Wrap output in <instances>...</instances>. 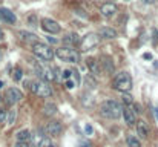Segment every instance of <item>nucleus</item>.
Instances as JSON below:
<instances>
[{
	"label": "nucleus",
	"instance_id": "obj_34",
	"mask_svg": "<svg viewBox=\"0 0 158 147\" xmlns=\"http://www.w3.org/2000/svg\"><path fill=\"white\" fill-rule=\"evenodd\" d=\"M15 147H31V146H29V143H17Z\"/></svg>",
	"mask_w": 158,
	"mask_h": 147
},
{
	"label": "nucleus",
	"instance_id": "obj_24",
	"mask_svg": "<svg viewBox=\"0 0 158 147\" xmlns=\"http://www.w3.org/2000/svg\"><path fill=\"white\" fill-rule=\"evenodd\" d=\"M15 118H17V113H15V110H14V109H12V110H9V112L6 113V123H8L9 126H12V124H14Z\"/></svg>",
	"mask_w": 158,
	"mask_h": 147
},
{
	"label": "nucleus",
	"instance_id": "obj_4",
	"mask_svg": "<svg viewBox=\"0 0 158 147\" xmlns=\"http://www.w3.org/2000/svg\"><path fill=\"white\" fill-rule=\"evenodd\" d=\"M55 55L61 60V61H68V63H78L80 61V52L77 49H72L69 46H63L55 51Z\"/></svg>",
	"mask_w": 158,
	"mask_h": 147
},
{
	"label": "nucleus",
	"instance_id": "obj_7",
	"mask_svg": "<svg viewBox=\"0 0 158 147\" xmlns=\"http://www.w3.org/2000/svg\"><path fill=\"white\" fill-rule=\"evenodd\" d=\"M35 71H37V74L40 75V78L42 80H45V81H54L55 80V69L51 67V66H35Z\"/></svg>",
	"mask_w": 158,
	"mask_h": 147
},
{
	"label": "nucleus",
	"instance_id": "obj_22",
	"mask_svg": "<svg viewBox=\"0 0 158 147\" xmlns=\"http://www.w3.org/2000/svg\"><path fill=\"white\" fill-rule=\"evenodd\" d=\"M43 113L46 115V116H52L57 113V106L54 104V103H46L45 106H43Z\"/></svg>",
	"mask_w": 158,
	"mask_h": 147
},
{
	"label": "nucleus",
	"instance_id": "obj_8",
	"mask_svg": "<svg viewBox=\"0 0 158 147\" xmlns=\"http://www.w3.org/2000/svg\"><path fill=\"white\" fill-rule=\"evenodd\" d=\"M42 25V29L45 31V32H48V34H58L60 31H61V28H60V25L52 20V18H42V22H40Z\"/></svg>",
	"mask_w": 158,
	"mask_h": 147
},
{
	"label": "nucleus",
	"instance_id": "obj_19",
	"mask_svg": "<svg viewBox=\"0 0 158 147\" xmlns=\"http://www.w3.org/2000/svg\"><path fill=\"white\" fill-rule=\"evenodd\" d=\"M86 64H88L89 71H91L94 75H98V74H100V64H98V61H97L95 58H88V60H86Z\"/></svg>",
	"mask_w": 158,
	"mask_h": 147
},
{
	"label": "nucleus",
	"instance_id": "obj_28",
	"mask_svg": "<svg viewBox=\"0 0 158 147\" xmlns=\"http://www.w3.org/2000/svg\"><path fill=\"white\" fill-rule=\"evenodd\" d=\"M6 121V110L3 107H0V124Z\"/></svg>",
	"mask_w": 158,
	"mask_h": 147
},
{
	"label": "nucleus",
	"instance_id": "obj_43",
	"mask_svg": "<svg viewBox=\"0 0 158 147\" xmlns=\"http://www.w3.org/2000/svg\"><path fill=\"white\" fill-rule=\"evenodd\" d=\"M14 147H15V146H14Z\"/></svg>",
	"mask_w": 158,
	"mask_h": 147
},
{
	"label": "nucleus",
	"instance_id": "obj_37",
	"mask_svg": "<svg viewBox=\"0 0 158 147\" xmlns=\"http://www.w3.org/2000/svg\"><path fill=\"white\" fill-rule=\"evenodd\" d=\"M154 115H155V118H157V121H158V107L154 109Z\"/></svg>",
	"mask_w": 158,
	"mask_h": 147
},
{
	"label": "nucleus",
	"instance_id": "obj_32",
	"mask_svg": "<svg viewBox=\"0 0 158 147\" xmlns=\"http://www.w3.org/2000/svg\"><path fill=\"white\" fill-rule=\"evenodd\" d=\"M29 23H31V26H37V25H35V15H34V14L29 17Z\"/></svg>",
	"mask_w": 158,
	"mask_h": 147
},
{
	"label": "nucleus",
	"instance_id": "obj_2",
	"mask_svg": "<svg viewBox=\"0 0 158 147\" xmlns=\"http://www.w3.org/2000/svg\"><path fill=\"white\" fill-rule=\"evenodd\" d=\"M112 88H114L115 91L121 92V94L129 92V91L132 89V78H131V75H129L127 72H120V74H117L115 78H114Z\"/></svg>",
	"mask_w": 158,
	"mask_h": 147
},
{
	"label": "nucleus",
	"instance_id": "obj_15",
	"mask_svg": "<svg viewBox=\"0 0 158 147\" xmlns=\"http://www.w3.org/2000/svg\"><path fill=\"white\" fill-rule=\"evenodd\" d=\"M137 135L143 140H146L149 137V126L146 121H143V120L137 121Z\"/></svg>",
	"mask_w": 158,
	"mask_h": 147
},
{
	"label": "nucleus",
	"instance_id": "obj_23",
	"mask_svg": "<svg viewBox=\"0 0 158 147\" xmlns=\"http://www.w3.org/2000/svg\"><path fill=\"white\" fill-rule=\"evenodd\" d=\"M126 143H127V147H141L140 140H138L137 137H132V135H129V137L126 138Z\"/></svg>",
	"mask_w": 158,
	"mask_h": 147
},
{
	"label": "nucleus",
	"instance_id": "obj_27",
	"mask_svg": "<svg viewBox=\"0 0 158 147\" xmlns=\"http://www.w3.org/2000/svg\"><path fill=\"white\" fill-rule=\"evenodd\" d=\"M72 78H74L75 86H78L80 84V74H78V71H72Z\"/></svg>",
	"mask_w": 158,
	"mask_h": 147
},
{
	"label": "nucleus",
	"instance_id": "obj_41",
	"mask_svg": "<svg viewBox=\"0 0 158 147\" xmlns=\"http://www.w3.org/2000/svg\"><path fill=\"white\" fill-rule=\"evenodd\" d=\"M0 107H2V98H0Z\"/></svg>",
	"mask_w": 158,
	"mask_h": 147
},
{
	"label": "nucleus",
	"instance_id": "obj_12",
	"mask_svg": "<svg viewBox=\"0 0 158 147\" xmlns=\"http://www.w3.org/2000/svg\"><path fill=\"white\" fill-rule=\"evenodd\" d=\"M0 22H3V23H6V25H14V23L17 22V17H15V14H14L11 9H8V8H0Z\"/></svg>",
	"mask_w": 158,
	"mask_h": 147
},
{
	"label": "nucleus",
	"instance_id": "obj_42",
	"mask_svg": "<svg viewBox=\"0 0 158 147\" xmlns=\"http://www.w3.org/2000/svg\"><path fill=\"white\" fill-rule=\"evenodd\" d=\"M126 2H129V0H126Z\"/></svg>",
	"mask_w": 158,
	"mask_h": 147
},
{
	"label": "nucleus",
	"instance_id": "obj_26",
	"mask_svg": "<svg viewBox=\"0 0 158 147\" xmlns=\"http://www.w3.org/2000/svg\"><path fill=\"white\" fill-rule=\"evenodd\" d=\"M121 101H123L124 104H132V97H131L127 92H124V94L121 95Z\"/></svg>",
	"mask_w": 158,
	"mask_h": 147
},
{
	"label": "nucleus",
	"instance_id": "obj_39",
	"mask_svg": "<svg viewBox=\"0 0 158 147\" xmlns=\"http://www.w3.org/2000/svg\"><path fill=\"white\" fill-rule=\"evenodd\" d=\"M2 39H3V31L0 29V40H2Z\"/></svg>",
	"mask_w": 158,
	"mask_h": 147
},
{
	"label": "nucleus",
	"instance_id": "obj_20",
	"mask_svg": "<svg viewBox=\"0 0 158 147\" xmlns=\"http://www.w3.org/2000/svg\"><path fill=\"white\" fill-rule=\"evenodd\" d=\"M63 42L68 43V45H80V43H81V39H80L75 32H71V34H68V35L63 39Z\"/></svg>",
	"mask_w": 158,
	"mask_h": 147
},
{
	"label": "nucleus",
	"instance_id": "obj_14",
	"mask_svg": "<svg viewBox=\"0 0 158 147\" xmlns=\"http://www.w3.org/2000/svg\"><path fill=\"white\" fill-rule=\"evenodd\" d=\"M123 116H124V123H126L127 126L137 124V115H135V110H134V109L124 107V109H123Z\"/></svg>",
	"mask_w": 158,
	"mask_h": 147
},
{
	"label": "nucleus",
	"instance_id": "obj_6",
	"mask_svg": "<svg viewBox=\"0 0 158 147\" xmlns=\"http://www.w3.org/2000/svg\"><path fill=\"white\" fill-rule=\"evenodd\" d=\"M98 43H100V35H97V34H86L81 39L80 51H83V52L92 51V49H95L98 46Z\"/></svg>",
	"mask_w": 158,
	"mask_h": 147
},
{
	"label": "nucleus",
	"instance_id": "obj_36",
	"mask_svg": "<svg viewBox=\"0 0 158 147\" xmlns=\"http://www.w3.org/2000/svg\"><path fill=\"white\" fill-rule=\"evenodd\" d=\"M143 3H146V5H152V3H155V0H143Z\"/></svg>",
	"mask_w": 158,
	"mask_h": 147
},
{
	"label": "nucleus",
	"instance_id": "obj_40",
	"mask_svg": "<svg viewBox=\"0 0 158 147\" xmlns=\"http://www.w3.org/2000/svg\"><path fill=\"white\" fill-rule=\"evenodd\" d=\"M2 57H3V52H2V51H0V60H2Z\"/></svg>",
	"mask_w": 158,
	"mask_h": 147
},
{
	"label": "nucleus",
	"instance_id": "obj_31",
	"mask_svg": "<svg viewBox=\"0 0 158 147\" xmlns=\"http://www.w3.org/2000/svg\"><path fill=\"white\" fill-rule=\"evenodd\" d=\"M71 74H72V71H63V78L68 80V78L71 77Z\"/></svg>",
	"mask_w": 158,
	"mask_h": 147
},
{
	"label": "nucleus",
	"instance_id": "obj_16",
	"mask_svg": "<svg viewBox=\"0 0 158 147\" xmlns=\"http://www.w3.org/2000/svg\"><path fill=\"white\" fill-rule=\"evenodd\" d=\"M98 35H100V37H103V39L110 40V39H115L118 34H117V31H115V29H112V28H107V26H103V28H100V31H98Z\"/></svg>",
	"mask_w": 158,
	"mask_h": 147
},
{
	"label": "nucleus",
	"instance_id": "obj_5",
	"mask_svg": "<svg viewBox=\"0 0 158 147\" xmlns=\"http://www.w3.org/2000/svg\"><path fill=\"white\" fill-rule=\"evenodd\" d=\"M31 91L35 95H39V97H43V98L52 97V89L48 84V81H45V80H37V81L31 83Z\"/></svg>",
	"mask_w": 158,
	"mask_h": 147
},
{
	"label": "nucleus",
	"instance_id": "obj_11",
	"mask_svg": "<svg viewBox=\"0 0 158 147\" xmlns=\"http://www.w3.org/2000/svg\"><path fill=\"white\" fill-rule=\"evenodd\" d=\"M61 132H63V127L58 121H49L45 127V133L48 137H60Z\"/></svg>",
	"mask_w": 158,
	"mask_h": 147
},
{
	"label": "nucleus",
	"instance_id": "obj_18",
	"mask_svg": "<svg viewBox=\"0 0 158 147\" xmlns=\"http://www.w3.org/2000/svg\"><path fill=\"white\" fill-rule=\"evenodd\" d=\"M15 138H17V143H29L32 140V135H31V132L28 129H23V130H20L15 135Z\"/></svg>",
	"mask_w": 158,
	"mask_h": 147
},
{
	"label": "nucleus",
	"instance_id": "obj_30",
	"mask_svg": "<svg viewBox=\"0 0 158 147\" xmlns=\"http://www.w3.org/2000/svg\"><path fill=\"white\" fill-rule=\"evenodd\" d=\"M64 86H66L68 89H72V88L75 86V83H74V81H71V80H66V83H64Z\"/></svg>",
	"mask_w": 158,
	"mask_h": 147
},
{
	"label": "nucleus",
	"instance_id": "obj_29",
	"mask_svg": "<svg viewBox=\"0 0 158 147\" xmlns=\"http://www.w3.org/2000/svg\"><path fill=\"white\" fill-rule=\"evenodd\" d=\"M85 132H86V135H92V132H94L92 126H91V124H86V126H85Z\"/></svg>",
	"mask_w": 158,
	"mask_h": 147
},
{
	"label": "nucleus",
	"instance_id": "obj_17",
	"mask_svg": "<svg viewBox=\"0 0 158 147\" xmlns=\"http://www.w3.org/2000/svg\"><path fill=\"white\" fill-rule=\"evenodd\" d=\"M19 35H20V37H22V40H23V42H26V43H32V45L39 43V37H37L35 34H32V32L20 31V32H19Z\"/></svg>",
	"mask_w": 158,
	"mask_h": 147
},
{
	"label": "nucleus",
	"instance_id": "obj_1",
	"mask_svg": "<svg viewBox=\"0 0 158 147\" xmlns=\"http://www.w3.org/2000/svg\"><path fill=\"white\" fill-rule=\"evenodd\" d=\"M100 115L107 120H118L123 115V107L115 100H106L100 104Z\"/></svg>",
	"mask_w": 158,
	"mask_h": 147
},
{
	"label": "nucleus",
	"instance_id": "obj_13",
	"mask_svg": "<svg viewBox=\"0 0 158 147\" xmlns=\"http://www.w3.org/2000/svg\"><path fill=\"white\" fill-rule=\"evenodd\" d=\"M117 5L115 3H103L102 5V8H100V12H102V15L106 17V18H110L112 15H115V12H117Z\"/></svg>",
	"mask_w": 158,
	"mask_h": 147
},
{
	"label": "nucleus",
	"instance_id": "obj_38",
	"mask_svg": "<svg viewBox=\"0 0 158 147\" xmlns=\"http://www.w3.org/2000/svg\"><path fill=\"white\" fill-rule=\"evenodd\" d=\"M3 86H5V83H3V81H2V80H0V89H2V88H3Z\"/></svg>",
	"mask_w": 158,
	"mask_h": 147
},
{
	"label": "nucleus",
	"instance_id": "obj_10",
	"mask_svg": "<svg viewBox=\"0 0 158 147\" xmlns=\"http://www.w3.org/2000/svg\"><path fill=\"white\" fill-rule=\"evenodd\" d=\"M32 141H34L35 147H55L52 144V141H51V138L43 135L42 130H37V133L32 135Z\"/></svg>",
	"mask_w": 158,
	"mask_h": 147
},
{
	"label": "nucleus",
	"instance_id": "obj_33",
	"mask_svg": "<svg viewBox=\"0 0 158 147\" xmlns=\"http://www.w3.org/2000/svg\"><path fill=\"white\" fill-rule=\"evenodd\" d=\"M78 147H92V144H91V143H88V141H85V143H80Z\"/></svg>",
	"mask_w": 158,
	"mask_h": 147
},
{
	"label": "nucleus",
	"instance_id": "obj_3",
	"mask_svg": "<svg viewBox=\"0 0 158 147\" xmlns=\"http://www.w3.org/2000/svg\"><path fill=\"white\" fill-rule=\"evenodd\" d=\"M32 54H34L39 60H42V61H52L54 55H55V52L52 51V48H51L49 45H46V43H42V42L32 45Z\"/></svg>",
	"mask_w": 158,
	"mask_h": 147
},
{
	"label": "nucleus",
	"instance_id": "obj_25",
	"mask_svg": "<svg viewBox=\"0 0 158 147\" xmlns=\"http://www.w3.org/2000/svg\"><path fill=\"white\" fill-rule=\"evenodd\" d=\"M22 77H23L22 69H20L19 66H15V67H14V71H12V78H14L15 81H20V80H22Z\"/></svg>",
	"mask_w": 158,
	"mask_h": 147
},
{
	"label": "nucleus",
	"instance_id": "obj_9",
	"mask_svg": "<svg viewBox=\"0 0 158 147\" xmlns=\"http://www.w3.org/2000/svg\"><path fill=\"white\" fill-rule=\"evenodd\" d=\"M22 98H23V95H22V92H20L17 88H9V89H6V92H5V101H6L9 106H14V104L19 103Z\"/></svg>",
	"mask_w": 158,
	"mask_h": 147
},
{
	"label": "nucleus",
	"instance_id": "obj_35",
	"mask_svg": "<svg viewBox=\"0 0 158 147\" xmlns=\"http://www.w3.org/2000/svg\"><path fill=\"white\" fill-rule=\"evenodd\" d=\"M143 58H146V60H152V55H151L149 52H146V54L143 55Z\"/></svg>",
	"mask_w": 158,
	"mask_h": 147
},
{
	"label": "nucleus",
	"instance_id": "obj_21",
	"mask_svg": "<svg viewBox=\"0 0 158 147\" xmlns=\"http://www.w3.org/2000/svg\"><path fill=\"white\" fill-rule=\"evenodd\" d=\"M102 63H103V66H105V71L107 74H114V63H112V58L110 57H102Z\"/></svg>",
	"mask_w": 158,
	"mask_h": 147
}]
</instances>
